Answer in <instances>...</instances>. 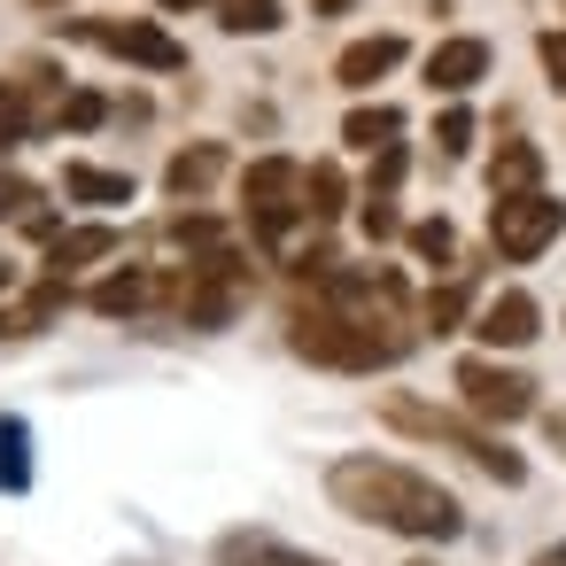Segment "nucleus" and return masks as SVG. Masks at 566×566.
Here are the masks:
<instances>
[{"instance_id": "nucleus-1", "label": "nucleus", "mask_w": 566, "mask_h": 566, "mask_svg": "<svg viewBox=\"0 0 566 566\" xmlns=\"http://www.w3.org/2000/svg\"><path fill=\"white\" fill-rule=\"evenodd\" d=\"M326 496L334 512L365 520V527H388V535H411V543H450L465 527L458 496L434 481V473H411L396 458H373V450H349L326 465Z\"/></svg>"}, {"instance_id": "nucleus-2", "label": "nucleus", "mask_w": 566, "mask_h": 566, "mask_svg": "<svg viewBox=\"0 0 566 566\" xmlns=\"http://www.w3.org/2000/svg\"><path fill=\"white\" fill-rule=\"evenodd\" d=\"M287 349L311 365H334V373H380L411 349V334H388L342 303H303V311H287Z\"/></svg>"}, {"instance_id": "nucleus-3", "label": "nucleus", "mask_w": 566, "mask_h": 566, "mask_svg": "<svg viewBox=\"0 0 566 566\" xmlns=\"http://www.w3.org/2000/svg\"><path fill=\"white\" fill-rule=\"evenodd\" d=\"M380 419H388L396 434H411V442H442V450L473 458V465H481L489 481H504V489H520V481H527V458H520V450H504V434H489L481 419L434 411V403H419V396H403V388H388V396H380Z\"/></svg>"}, {"instance_id": "nucleus-4", "label": "nucleus", "mask_w": 566, "mask_h": 566, "mask_svg": "<svg viewBox=\"0 0 566 566\" xmlns=\"http://www.w3.org/2000/svg\"><path fill=\"white\" fill-rule=\"evenodd\" d=\"M450 388H458L465 419H481V427H512V419L535 411V380H527L520 365H496L489 349H481V357H458Z\"/></svg>"}, {"instance_id": "nucleus-5", "label": "nucleus", "mask_w": 566, "mask_h": 566, "mask_svg": "<svg viewBox=\"0 0 566 566\" xmlns=\"http://www.w3.org/2000/svg\"><path fill=\"white\" fill-rule=\"evenodd\" d=\"M241 210L264 241H287V226L303 218V164L295 156H256L241 171Z\"/></svg>"}, {"instance_id": "nucleus-6", "label": "nucleus", "mask_w": 566, "mask_h": 566, "mask_svg": "<svg viewBox=\"0 0 566 566\" xmlns=\"http://www.w3.org/2000/svg\"><path fill=\"white\" fill-rule=\"evenodd\" d=\"M558 233H566V202H551L543 187H535V195H512V202L489 210V249H496L504 264H535Z\"/></svg>"}, {"instance_id": "nucleus-7", "label": "nucleus", "mask_w": 566, "mask_h": 566, "mask_svg": "<svg viewBox=\"0 0 566 566\" xmlns=\"http://www.w3.org/2000/svg\"><path fill=\"white\" fill-rule=\"evenodd\" d=\"M71 40H86V48H102V55H117V63H140V71H187V48L164 32V24H140V17H78V24H63Z\"/></svg>"}, {"instance_id": "nucleus-8", "label": "nucleus", "mask_w": 566, "mask_h": 566, "mask_svg": "<svg viewBox=\"0 0 566 566\" xmlns=\"http://www.w3.org/2000/svg\"><path fill=\"white\" fill-rule=\"evenodd\" d=\"M473 334L489 342V357H496V349H527V342L543 334V303H535L527 287H504V295H489V303L473 311Z\"/></svg>"}, {"instance_id": "nucleus-9", "label": "nucleus", "mask_w": 566, "mask_h": 566, "mask_svg": "<svg viewBox=\"0 0 566 566\" xmlns=\"http://www.w3.org/2000/svg\"><path fill=\"white\" fill-rule=\"evenodd\" d=\"M481 78H489V40H473V32L434 40V55H427V86L434 94H473Z\"/></svg>"}, {"instance_id": "nucleus-10", "label": "nucleus", "mask_w": 566, "mask_h": 566, "mask_svg": "<svg viewBox=\"0 0 566 566\" xmlns=\"http://www.w3.org/2000/svg\"><path fill=\"white\" fill-rule=\"evenodd\" d=\"M403 63V32H373V40H349L342 55H334V86H349V94H365L373 78H388Z\"/></svg>"}, {"instance_id": "nucleus-11", "label": "nucleus", "mask_w": 566, "mask_h": 566, "mask_svg": "<svg viewBox=\"0 0 566 566\" xmlns=\"http://www.w3.org/2000/svg\"><path fill=\"white\" fill-rule=\"evenodd\" d=\"M63 303H71V287H63V280H40L32 295L0 303V342H32V334H48V326L63 318Z\"/></svg>"}, {"instance_id": "nucleus-12", "label": "nucleus", "mask_w": 566, "mask_h": 566, "mask_svg": "<svg viewBox=\"0 0 566 566\" xmlns=\"http://www.w3.org/2000/svg\"><path fill=\"white\" fill-rule=\"evenodd\" d=\"M218 171H226V148H218V140H195V148H179V156L164 164V195H171V202H202V195L218 187Z\"/></svg>"}, {"instance_id": "nucleus-13", "label": "nucleus", "mask_w": 566, "mask_h": 566, "mask_svg": "<svg viewBox=\"0 0 566 566\" xmlns=\"http://www.w3.org/2000/svg\"><path fill=\"white\" fill-rule=\"evenodd\" d=\"M535 187H543V148L535 140H504L489 156V195L512 202V195H535Z\"/></svg>"}, {"instance_id": "nucleus-14", "label": "nucleus", "mask_w": 566, "mask_h": 566, "mask_svg": "<svg viewBox=\"0 0 566 566\" xmlns=\"http://www.w3.org/2000/svg\"><path fill=\"white\" fill-rule=\"evenodd\" d=\"M94 256H117V226H71V233H55L48 241V280H63V272H78Z\"/></svg>"}, {"instance_id": "nucleus-15", "label": "nucleus", "mask_w": 566, "mask_h": 566, "mask_svg": "<svg viewBox=\"0 0 566 566\" xmlns=\"http://www.w3.org/2000/svg\"><path fill=\"white\" fill-rule=\"evenodd\" d=\"M396 133H403V109H388V102H365V109H349V117H342V140H349L357 156L396 148Z\"/></svg>"}, {"instance_id": "nucleus-16", "label": "nucleus", "mask_w": 566, "mask_h": 566, "mask_svg": "<svg viewBox=\"0 0 566 566\" xmlns=\"http://www.w3.org/2000/svg\"><path fill=\"white\" fill-rule=\"evenodd\" d=\"M63 195L71 202H94V210H117V202H133V179L125 171H102V164H63Z\"/></svg>"}, {"instance_id": "nucleus-17", "label": "nucleus", "mask_w": 566, "mask_h": 566, "mask_svg": "<svg viewBox=\"0 0 566 566\" xmlns=\"http://www.w3.org/2000/svg\"><path fill=\"white\" fill-rule=\"evenodd\" d=\"M218 566H326V558L287 551L280 535H226V543H218Z\"/></svg>"}, {"instance_id": "nucleus-18", "label": "nucleus", "mask_w": 566, "mask_h": 566, "mask_svg": "<svg viewBox=\"0 0 566 566\" xmlns=\"http://www.w3.org/2000/svg\"><path fill=\"white\" fill-rule=\"evenodd\" d=\"M156 295H164V280H148V272H117V280H102L86 303H94L102 318H133V311H148Z\"/></svg>"}, {"instance_id": "nucleus-19", "label": "nucleus", "mask_w": 566, "mask_h": 566, "mask_svg": "<svg viewBox=\"0 0 566 566\" xmlns=\"http://www.w3.org/2000/svg\"><path fill=\"white\" fill-rule=\"evenodd\" d=\"M218 24L233 32V40H264V32H280L287 24V0H218Z\"/></svg>"}, {"instance_id": "nucleus-20", "label": "nucleus", "mask_w": 566, "mask_h": 566, "mask_svg": "<svg viewBox=\"0 0 566 566\" xmlns=\"http://www.w3.org/2000/svg\"><path fill=\"white\" fill-rule=\"evenodd\" d=\"M342 202H349L342 164H311V171H303V218H334Z\"/></svg>"}, {"instance_id": "nucleus-21", "label": "nucleus", "mask_w": 566, "mask_h": 566, "mask_svg": "<svg viewBox=\"0 0 566 566\" xmlns=\"http://www.w3.org/2000/svg\"><path fill=\"white\" fill-rule=\"evenodd\" d=\"M24 133H32V86H0V156L24 148Z\"/></svg>"}, {"instance_id": "nucleus-22", "label": "nucleus", "mask_w": 566, "mask_h": 566, "mask_svg": "<svg viewBox=\"0 0 566 566\" xmlns=\"http://www.w3.org/2000/svg\"><path fill=\"white\" fill-rule=\"evenodd\" d=\"M403 241H411V256H419V264H450V249H458L450 218H419V226H411Z\"/></svg>"}, {"instance_id": "nucleus-23", "label": "nucleus", "mask_w": 566, "mask_h": 566, "mask_svg": "<svg viewBox=\"0 0 566 566\" xmlns=\"http://www.w3.org/2000/svg\"><path fill=\"white\" fill-rule=\"evenodd\" d=\"M434 148H442V156H465V148H473V117H465V109H442V117H434Z\"/></svg>"}, {"instance_id": "nucleus-24", "label": "nucleus", "mask_w": 566, "mask_h": 566, "mask_svg": "<svg viewBox=\"0 0 566 566\" xmlns=\"http://www.w3.org/2000/svg\"><path fill=\"white\" fill-rule=\"evenodd\" d=\"M458 311H465V280H450V287H434V295H427V326H434V334H450V318H458Z\"/></svg>"}, {"instance_id": "nucleus-25", "label": "nucleus", "mask_w": 566, "mask_h": 566, "mask_svg": "<svg viewBox=\"0 0 566 566\" xmlns=\"http://www.w3.org/2000/svg\"><path fill=\"white\" fill-rule=\"evenodd\" d=\"M32 202H40V187H32V179H17V171H0V218H24Z\"/></svg>"}, {"instance_id": "nucleus-26", "label": "nucleus", "mask_w": 566, "mask_h": 566, "mask_svg": "<svg viewBox=\"0 0 566 566\" xmlns=\"http://www.w3.org/2000/svg\"><path fill=\"white\" fill-rule=\"evenodd\" d=\"M102 117H109L102 94H71V102H63V125H71V133H86V125H102Z\"/></svg>"}, {"instance_id": "nucleus-27", "label": "nucleus", "mask_w": 566, "mask_h": 566, "mask_svg": "<svg viewBox=\"0 0 566 566\" xmlns=\"http://www.w3.org/2000/svg\"><path fill=\"white\" fill-rule=\"evenodd\" d=\"M396 233H403L396 202H365V241H396Z\"/></svg>"}, {"instance_id": "nucleus-28", "label": "nucleus", "mask_w": 566, "mask_h": 566, "mask_svg": "<svg viewBox=\"0 0 566 566\" xmlns=\"http://www.w3.org/2000/svg\"><path fill=\"white\" fill-rule=\"evenodd\" d=\"M535 55H543V78H551V86H566V32H543V40H535Z\"/></svg>"}, {"instance_id": "nucleus-29", "label": "nucleus", "mask_w": 566, "mask_h": 566, "mask_svg": "<svg viewBox=\"0 0 566 566\" xmlns=\"http://www.w3.org/2000/svg\"><path fill=\"white\" fill-rule=\"evenodd\" d=\"M527 566H566V543H543V551H535Z\"/></svg>"}, {"instance_id": "nucleus-30", "label": "nucleus", "mask_w": 566, "mask_h": 566, "mask_svg": "<svg viewBox=\"0 0 566 566\" xmlns=\"http://www.w3.org/2000/svg\"><path fill=\"white\" fill-rule=\"evenodd\" d=\"M156 9H171V17H179V9H218V0H156Z\"/></svg>"}, {"instance_id": "nucleus-31", "label": "nucleus", "mask_w": 566, "mask_h": 566, "mask_svg": "<svg viewBox=\"0 0 566 566\" xmlns=\"http://www.w3.org/2000/svg\"><path fill=\"white\" fill-rule=\"evenodd\" d=\"M357 9V0H318V17H349Z\"/></svg>"}, {"instance_id": "nucleus-32", "label": "nucleus", "mask_w": 566, "mask_h": 566, "mask_svg": "<svg viewBox=\"0 0 566 566\" xmlns=\"http://www.w3.org/2000/svg\"><path fill=\"white\" fill-rule=\"evenodd\" d=\"M551 442H558V450H566V419H551Z\"/></svg>"}, {"instance_id": "nucleus-33", "label": "nucleus", "mask_w": 566, "mask_h": 566, "mask_svg": "<svg viewBox=\"0 0 566 566\" xmlns=\"http://www.w3.org/2000/svg\"><path fill=\"white\" fill-rule=\"evenodd\" d=\"M9 280H17V272H9V264H0V295H9Z\"/></svg>"}, {"instance_id": "nucleus-34", "label": "nucleus", "mask_w": 566, "mask_h": 566, "mask_svg": "<svg viewBox=\"0 0 566 566\" xmlns=\"http://www.w3.org/2000/svg\"><path fill=\"white\" fill-rule=\"evenodd\" d=\"M411 566H427V558H411Z\"/></svg>"}]
</instances>
